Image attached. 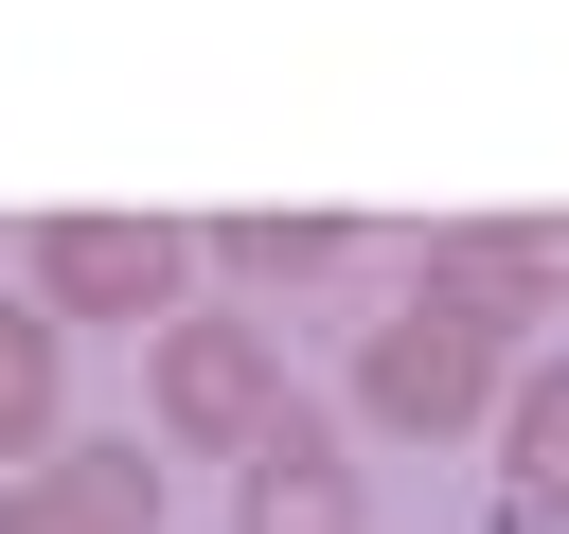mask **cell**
I'll list each match as a JSON object with an SVG mask.
<instances>
[{
	"label": "cell",
	"instance_id": "obj_1",
	"mask_svg": "<svg viewBox=\"0 0 569 534\" xmlns=\"http://www.w3.org/2000/svg\"><path fill=\"white\" fill-rule=\"evenodd\" d=\"M516 409V320L462 303V285H409L373 338H356V427L391 445H445V427H498Z\"/></svg>",
	"mask_w": 569,
	"mask_h": 534
},
{
	"label": "cell",
	"instance_id": "obj_2",
	"mask_svg": "<svg viewBox=\"0 0 569 534\" xmlns=\"http://www.w3.org/2000/svg\"><path fill=\"white\" fill-rule=\"evenodd\" d=\"M142 409H160V445H196V463H249L302 392H284V338L249 320V303H178L160 338H142Z\"/></svg>",
	"mask_w": 569,
	"mask_h": 534
},
{
	"label": "cell",
	"instance_id": "obj_3",
	"mask_svg": "<svg viewBox=\"0 0 569 534\" xmlns=\"http://www.w3.org/2000/svg\"><path fill=\"white\" fill-rule=\"evenodd\" d=\"M178 285H196V231H178V214H53V231H36V303H53V320L160 338Z\"/></svg>",
	"mask_w": 569,
	"mask_h": 534
},
{
	"label": "cell",
	"instance_id": "obj_4",
	"mask_svg": "<svg viewBox=\"0 0 569 534\" xmlns=\"http://www.w3.org/2000/svg\"><path fill=\"white\" fill-rule=\"evenodd\" d=\"M231 534H356V463L320 409H284L249 463H231Z\"/></svg>",
	"mask_w": 569,
	"mask_h": 534
},
{
	"label": "cell",
	"instance_id": "obj_5",
	"mask_svg": "<svg viewBox=\"0 0 569 534\" xmlns=\"http://www.w3.org/2000/svg\"><path fill=\"white\" fill-rule=\"evenodd\" d=\"M427 285H462V303H498V320H551V303H569V231H551V214L445 231V249H427Z\"/></svg>",
	"mask_w": 569,
	"mask_h": 534
},
{
	"label": "cell",
	"instance_id": "obj_6",
	"mask_svg": "<svg viewBox=\"0 0 569 534\" xmlns=\"http://www.w3.org/2000/svg\"><path fill=\"white\" fill-rule=\"evenodd\" d=\"M498 498H516V534H569V374H516V409H498Z\"/></svg>",
	"mask_w": 569,
	"mask_h": 534
},
{
	"label": "cell",
	"instance_id": "obj_7",
	"mask_svg": "<svg viewBox=\"0 0 569 534\" xmlns=\"http://www.w3.org/2000/svg\"><path fill=\"white\" fill-rule=\"evenodd\" d=\"M53 356H71V320L18 285L0 303V463H53Z\"/></svg>",
	"mask_w": 569,
	"mask_h": 534
},
{
	"label": "cell",
	"instance_id": "obj_8",
	"mask_svg": "<svg viewBox=\"0 0 569 534\" xmlns=\"http://www.w3.org/2000/svg\"><path fill=\"white\" fill-rule=\"evenodd\" d=\"M196 249H213V267H231V285H320V267H338V249H356V231H338V214H213V231H196Z\"/></svg>",
	"mask_w": 569,
	"mask_h": 534
},
{
	"label": "cell",
	"instance_id": "obj_9",
	"mask_svg": "<svg viewBox=\"0 0 569 534\" xmlns=\"http://www.w3.org/2000/svg\"><path fill=\"white\" fill-rule=\"evenodd\" d=\"M71 516H107V534H160V463H142V427H107V445H53L36 463Z\"/></svg>",
	"mask_w": 569,
	"mask_h": 534
},
{
	"label": "cell",
	"instance_id": "obj_10",
	"mask_svg": "<svg viewBox=\"0 0 569 534\" xmlns=\"http://www.w3.org/2000/svg\"><path fill=\"white\" fill-rule=\"evenodd\" d=\"M0 534H107V516H71L53 481H0Z\"/></svg>",
	"mask_w": 569,
	"mask_h": 534
}]
</instances>
